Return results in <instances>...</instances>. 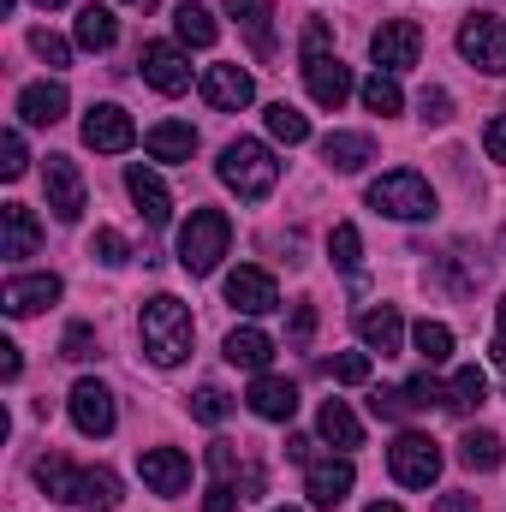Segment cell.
<instances>
[{"instance_id": "7a4b0ae2", "label": "cell", "mask_w": 506, "mask_h": 512, "mask_svg": "<svg viewBox=\"0 0 506 512\" xmlns=\"http://www.w3.org/2000/svg\"><path fill=\"white\" fill-rule=\"evenodd\" d=\"M221 179H227L245 203H262V197L274 191V179H280V161H274L268 143H256V137H233V143L221 149Z\"/></svg>"}, {"instance_id": "11a10c76", "label": "cell", "mask_w": 506, "mask_h": 512, "mask_svg": "<svg viewBox=\"0 0 506 512\" xmlns=\"http://www.w3.org/2000/svg\"><path fill=\"white\" fill-rule=\"evenodd\" d=\"M310 447H316V441H304V435H292V441H286V459H298V465H310V459H316Z\"/></svg>"}, {"instance_id": "3957f363", "label": "cell", "mask_w": 506, "mask_h": 512, "mask_svg": "<svg viewBox=\"0 0 506 512\" xmlns=\"http://www.w3.org/2000/svg\"><path fill=\"white\" fill-rule=\"evenodd\" d=\"M227 245H233V221H227L221 209H191V221H185V233H179V268L203 280V274L221 268Z\"/></svg>"}, {"instance_id": "681fc988", "label": "cell", "mask_w": 506, "mask_h": 512, "mask_svg": "<svg viewBox=\"0 0 506 512\" xmlns=\"http://www.w3.org/2000/svg\"><path fill=\"white\" fill-rule=\"evenodd\" d=\"M239 501H245V495H239L233 483H215V489H209V501H203V512H239Z\"/></svg>"}, {"instance_id": "db71d44e", "label": "cell", "mask_w": 506, "mask_h": 512, "mask_svg": "<svg viewBox=\"0 0 506 512\" xmlns=\"http://www.w3.org/2000/svg\"><path fill=\"white\" fill-rule=\"evenodd\" d=\"M435 512H477V501H471V495H459V489H453V495H441V501H435Z\"/></svg>"}, {"instance_id": "4dcf8cb0", "label": "cell", "mask_w": 506, "mask_h": 512, "mask_svg": "<svg viewBox=\"0 0 506 512\" xmlns=\"http://www.w3.org/2000/svg\"><path fill=\"white\" fill-rule=\"evenodd\" d=\"M36 483H42L54 501H66V507H72V495H78V465H72V459H60V453H42V459H36Z\"/></svg>"}, {"instance_id": "9f6ffc18", "label": "cell", "mask_w": 506, "mask_h": 512, "mask_svg": "<svg viewBox=\"0 0 506 512\" xmlns=\"http://www.w3.org/2000/svg\"><path fill=\"white\" fill-rule=\"evenodd\" d=\"M489 352H495V364L506 370V298H501V322H495V346Z\"/></svg>"}, {"instance_id": "9a60e30c", "label": "cell", "mask_w": 506, "mask_h": 512, "mask_svg": "<svg viewBox=\"0 0 506 512\" xmlns=\"http://www.w3.org/2000/svg\"><path fill=\"white\" fill-rule=\"evenodd\" d=\"M60 298V274H12L6 286H0V310L6 316H36V310H48Z\"/></svg>"}, {"instance_id": "ee69618b", "label": "cell", "mask_w": 506, "mask_h": 512, "mask_svg": "<svg viewBox=\"0 0 506 512\" xmlns=\"http://www.w3.org/2000/svg\"><path fill=\"white\" fill-rule=\"evenodd\" d=\"M417 114H423L429 126H447V120H453V96L435 84V90H423V96H417Z\"/></svg>"}, {"instance_id": "4316f807", "label": "cell", "mask_w": 506, "mask_h": 512, "mask_svg": "<svg viewBox=\"0 0 506 512\" xmlns=\"http://www.w3.org/2000/svg\"><path fill=\"white\" fill-rule=\"evenodd\" d=\"M316 429H322V441H334L340 453H346V447H364V423L352 417V405H346V399H328V405H322V417H316Z\"/></svg>"}, {"instance_id": "e0dca14e", "label": "cell", "mask_w": 506, "mask_h": 512, "mask_svg": "<svg viewBox=\"0 0 506 512\" xmlns=\"http://www.w3.org/2000/svg\"><path fill=\"white\" fill-rule=\"evenodd\" d=\"M137 471H143V483H149L155 495H185V489H191V459H185L179 447H149V453L137 459Z\"/></svg>"}, {"instance_id": "d6986e66", "label": "cell", "mask_w": 506, "mask_h": 512, "mask_svg": "<svg viewBox=\"0 0 506 512\" xmlns=\"http://www.w3.org/2000/svg\"><path fill=\"white\" fill-rule=\"evenodd\" d=\"M126 191H131V203H137V215H143L149 227H167V221H173V197H167V185H161L149 167H131Z\"/></svg>"}, {"instance_id": "60d3db41", "label": "cell", "mask_w": 506, "mask_h": 512, "mask_svg": "<svg viewBox=\"0 0 506 512\" xmlns=\"http://www.w3.org/2000/svg\"><path fill=\"white\" fill-rule=\"evenodd\" d=\"M328 376L346 387H364L370 382V352H340V358H328Z\"/></svg>"}, {"instance_id": "74e56055", "label": "cell", "mask_w": 506, "mask_h": 512, "mask_svg": "<svg viewBox=\"0 0 506 512\" xmlns=\"http://www.w3.org/2000/svg\"><path fill=\"white\" fill-rule=\"evenodd\" d=\"M227 411H233V393H227V387L203 382L197 393H191V417H197V423H221Z\"/></svg>"}, {"instance_id": "f6af8a7d", "label": "cell", "mask_w": 506, "mask_h": 512, "mask_svg": "<svg viewBox=\"0 0 506 512\" xmlns=\"http://www.w3.org/2000/svg\"><path fill=\"white\" fill-rule=\"evenodd\" d=\"M24 167H30L24 137H18V131H6V137H0V173H6V179H24Z\"/></svg>"}, {"instance_id": "c3c4849f", "label": "cell", "mask_w": 506, "mask_h": 512, "mask_svg": "<svg viewBox=\"0 0 506 512\" xmlns=\"http://www.w3.org/2000/svg\"><path fill=\"white\" fill-rule=\"evenodd\" d=\"M209 471H215V483H233V471H239L233 441H215V447H209Z\"/></svg>"}, {"instance_id": "2e32d148", "label": "cell", "mask_w": 506, "mask_h": 512, "mask_svg": "<svg viewBox=\"0 0 506 512\" xmlns=\"http://www.w3.org/2000/svg\"><path fill=\"white\" fill-rule=\"evenodd\" d=\"M72 423L84 429V435H114V423H120V411H114V393L102 382H78L72 387Z\"/></svg>"}, {"instance_id": "8fae6325", "label": "cell", "mask_w": 506, "mask_h": 512, "mask_svg": "<svg viewBox=\"0 0 506 512\" xmlns=\"http://www.w3.org/2000/svg\"><path fill=\"white\" fill-rule=\"evenodd\" d=\"M143 84H155L161 96H185L191 90V60L173 48V42H143Z\"/></svg>"}, {"instance_id": "d590c367", "label": "cell", "mask_w": 506, "mask_h": 512, "mask_svg": "<svg viewBox=\"0 0 506 512\" xmlns=\"http://www.w3.org/2000/svg\"><path fill=\"white\" fill-rule=\"evenodd\" d=\"M262 120H268V137H280V143H286V149H292V143H304V137H310V120H304V114H298V108H286V102H274V108H268V114H262Z\"/></svg>"}, {"instance_id": "6f0895ef", "label": "cell", "mask_w": 506, "mask_h": 512, "mask_svg": "<svg viewBox=\"0 0 506 512\" xmlns=\"http://www.w3.org/2000/svg\"><path fill=\"white\" fill-rule=\"evenodd\" d=\"M364 512H405V507H393V501H376V507H364Z\"/></svg>"}, {"instance_id": "277c9868", "label": "cell", "mask_w": 506, "mask_h": 512, "mask_svg": "<svg viewBox=\"0 0 506 512\" xmlns=\"http://www.w3.org/2000/svg\"><path fill=\"white\" fill-rule=\"evenodd\" d=\"M370 209L393 215V221H429L435 215V191H429L423 173L399 167V173H381L376 185H370Z\"/></svg>"}, {"instance_id": "ffe728a7", "label": "cell", "mask_w": 506, "mask_h": 512, "mask_svg": "<svg viewBox=\"0 0 506 512\" xmlns=\"http://www.w3.org/2000/svg\"><path fill=\"white\" fill-rule=\"evenodd\" d=\"M245 399H251V411L262 423H292V411H298V387L280 382V376H256Z\"/></svg>"}, {"instance_id": "6da1fadb", "label": "cell", "mask_w": 506, "mask_h": 512, "mask_svg": "<svg viewBox=\"0 0 506 512\" xmlns=\"http://www.w3.org/2000/svg\"><path fill=\"white\" fill-rule=\"evenodd\" d=\"M191 310L173 298V292H155L149 304H143V316H137V340H143V352H149V364H161V370H173V364H185L191 358Z\"/></svg>"}, {"instance_id": "680465c9", "label": "cell", "mask_w": 506, "mask_h": 512, "mask_svg": "<svg viewBox=\"0 0 506 512\" xmlns=\"http://www.w3.org/2000/svg\"><path fill=\"white\" fill-rule=\"evenodd\" d=\"M36 6H48V12H54V6H66V0H36Z\"/></svg>"}, {"instance_id": "7c38bea8", "label": "cell", "mask_w": 506, "mask_h": 512, "mask_svg": "<svg viewBox=\"0 0 506 512\" xmlns=\"http://www.w3.org/2000/svg\"><path fill=\"white\" fill-rule=\"evenodd\" d=\"M42 185H48V209H54V221H84V173H78L66 155H48Z\"/></svg>"}, {"instance_id": "603a6c76", "label": "cell", "mask_w": 506, "mask_h": 512, "mask_svg": "<svg viewBox=\"0 0 506 512\" xmlns=\"http://www.w3.org/2000/svg\"><path fill=\"white\" fill-rule=\"evenodd\" d=\"M322 161H328L334 173H358L364 161H376V143H370L364 131H328V137H322Z\"/></svg>"}, {"instance_id": "816d5d0a", "label": "cell", "mask_w": 506, "mask_h": 512, "mask_svg": "<svg viewBox=\"0 0 506 512\" xmlns=\"http://www.w3.org/2000/svg\"><path fill=\"white\" fill-rule=\"evenodd\" d=\"M310 334H316V310L298 304V310H292V346H310Z\"/></svg>"}, {"instance_id": "d4e9b609", "label": "cell", "mask_w": 506, "mask_h": 512, "mask_svg": "<svg viewBox=\"0 0 506 512\" xmlns=\"http://www.w3.org/2000/svg\"><path fill=\"white\" fill-rule=\"evenodd\" d=\"M72 507H78V512H114V507H120V477H114L108 465L78 471V495H72Z\"/></svg>"}, {"instance_id": "8d00e7d4", "label": "cell", "mask_w": 506, "mask_h": 512, "mask_svg": "<svg viewBox=\"0 0 506 512\" xmlns=\"http://www.w3.org/2000/svg\"><path fill=\"white\" fill-rule=\"evenodd\" d=\"M96 352H102V340H96L90 322H72V328L60 334V358H66V364H90Z\"/></svg>"}, {"instance_id": "d6a6232c", "label": "cell", "mask_w": 506, "mask_h": 512, "mask_svg": "<svg viewBox=\"0 0 506 512\" xmlns=\"http://www.w3.org/2000/svg\"><path fill=\"white\" fill-rule=\"evenodd\" d=\"M483 399H489V376H483L477 364H471V370H459V376L447 382V411H459V417H471Z\"/></svg>"}, {"instance_id": "7dc6e473", "label": "cell", "mask_w": 506, "mask_h": 512, "mask_svg": "<svg viewBox=\"0 0 506 512\" xmlns=\"http://www.w3.org/2000/svg\"><path fill=\"white\" fill-rule=\"evenodd\" d=\"M411 399H417V411H429V405H447V387L435 382V376H429V370H423V376H411Z\"/></svg>"}, {"instance_id": "44dd1931", "label": "cell", "mask_w": 506, "mask_h": 512, "mask_svg": "<svg viewBox=\"0 0 506 512\" xmlns=\"http://www.w3.org/2000/svg\"><path fill=\"white\" fill-rule=\"evenodd\" d=\"M18 120L24 126H60L66 120V84H24L18 90Z\"/></svg>"}, {"instance_id": "cb8c5ba5", "label": "cell", "mask_w": 506, "mask_h": 512, "mask_svg": "<svg viewBox=\"0 0 506 512\" xmlns=\"http://www.w3.org/2000/svg\"><path fill=\"white\" fill-rule=\"evenodd\" d=\"M358 340H364L370 352H381V358H393V352H399V340H405V322H399V310H393V304L364 310V316H358Z\"/></svg>"}, {"instance_id": "bcb514c9", "label": "cell", "mask_w": 506, "mask_h": 512, "mask_svg": "<svg viewBox=\"0 0 506 512\" xmlns=\"http://www.w3.org/2000/svg\"><path fill=\"white\" fill-rule=\"evenodd\" d=\"M298 54H334V30H328V18H310V24H304Z\"/></svg>"}, {"instance_id": "b9f144b4", "label": "cell", "mask_w": 506, "mask_h": 512, "mask_svg": "<svg viewBox=\"0 0 506 512\" xmlns=\"http://www.w3.org/2000/svg\"><path fill=\"white\" fill-rule=\"evenodd\" d=\"M90 256L96 262H108V268H120V262H131V245L114 233V227H96V239H90Z\"/></svg>"}, {"instance_id": "f907efd6", "label": "cell", "mask_w": 506, "mask_h": 512, "mask_svg": "<svg viewBox=\"0 0 506 512\" xmlns=\"http://www.w3.org/2000/svg\"><path fill=\"white\" fill-rule=\"evenodd\" d=\"M483 149H489V161H506V114H495V120H489V131H483Z\"/></svg>"}, {"instance_id": "9c48e42d", "label": "cell", "mask_w": 506, "mask_h": 512, "mask_svg": "<svg viewBox=\"0 0 506 512\" xmlns=\"http://www.w3.org/2000/svg\"><path fill=\"white\" fill-rule=\"evenodd\" d=\"M304 84H310V102L316 108H340L358 84H352V66L340 54H304Z\"/></svg>"}, {"instance_id": "ac0fdd59", "label": "cell", "mask_w": 506, "mask_h": 512, "mask_svg": "<svg viewBox=\"0 0 506 512\" xmlns=\"http://www.w3.org/2000/svg\"><path fill=\"white\" fill-rule=\"evenodd\" d=\"M227 12L239 18L256 60H274V0H227Z\"/></svg>"}, {"instance_id": "5b68a950", "label": "cell", "mask_w": 506, "mask_h": 512, "mask_svg": "<svg viewBox=\"0 0 506 512\" xmlns=\"http://www.w3.org/2000/svg\"><path fill=\"white\" fill-rule=\"evenodd\" d=\"M387 471H393V483H405V489H429V483L441 477V447H435L429 435L405 429V435L387 447Z\"/></svg>"}, {"instance_id": "8992f818", "label": "cell", "mask_w": 506, "mask_h": 512, "mask_svg": "<svg viewBox=\"0 0 506 512\" xmlns=\"http://www.w3.org/2000/svg\"><path fill=\"white\" fill-rule=\"evenodd\" d=\"M459 54H465L477 72L501 78L506 72V24L495 18V12H471V18L459 24Z\"/></svg>"}, {"instance_id": "91938a15", "label": "cell", "mask_w": 506, "mask_h": 512, "mask_svg": "<svg viewBox=\"0 0 506 512\" xmlns=\"http://www.w3.org/2000/svg\"><path fill=\"white\" fill-rule=\"evenodd\" d=\"M12 6H18V0H0V12H12Z\"/></svg>"}, {"instance_id": "f546056e", "label": "cell", "mask_w": 506, "mask_h": 512, "mask_svg": "<svg viewBox=\"0 0 506 512\" xmlns=\"http://www.w3.org/2000/svg\"><path fill=\"white\" fill-rule=\"evenodd\" d=\"M501 459H506V441L495 429H471L459 441V465H471V471H501Z\"/></svg>"}, {"instance_id": "4fadbf2b", "label": "cell", "mask_w": 506, "mask_h": 512, "mask_svg": "<svg viewBox=\"0 0 506 512\" xmlns=\"http://www.w3.org/2000/svg\"><path fill=\"white\" fill-rule=\"evenodd\" d=\"M227 304L245 310V316H268V310H280V286H274L268 268H233L227 274Z\"/></svg>"}, {"instance_id": "ba28073f", "label": "cell", "mask_w": 506, "mask_h": 512, "mask_svg": "<svg viewBox=\"0 0 506 512\" xmlns=\"http://www.w3.org/2000/svg\"><path fill=\"white\" fill-rule=\"evenodd\" d=\"M84 143H90L96 155H126L131 143H137V126H131V114L120 102H96V108L84 114Z\"/></svg>"}, {"instance_id": "ab89813d", "label": "cell", "mask_w": 506, "mask_h": 512, "mask_svg": "<svg viewBox=\"0 0 506 512\" xmlns=\"http://www.w3.org/2000/svg\"><path fill=\"white\" fill-rule=\"evenodd\" d=\"M370 411L387 417V423H399V417L417 411V399H411V387H376V393H370Z\"/></svg>"}, {"instance_id": "e575fe53", "label": "cell", "mask_w": 506, "mask_h": 512, "mask_svg": "<svg viewBox=\"0 0 506 512\" xmlns=\"http://www.w3.org/2000/svg\"><path fill=\"white\" fill-rule=\"evenodd\" d=\"M411 340H417L423 364H447V358H453V328H447V322H429V316H423V322L411 328Z\"/></svg>"}, {"instance_id": "30bf717a", "label": "cell", "mask_w": 506, "mask_h": 512, "mask_svg": "<svg viewBox=\"0 0 506 512\" xmlns=\"http://www.w3.org/2000/svg\"><path fill=\"white\" fill-rule=\"evenodd\" d=\"M352 483H358L352 459H310L304 465V495H310V507H322V512L340 507L352 495Z\"/></svg>"}, {"instance_id": "1f68e13d", "label": "cell", "mask_w": 506, "mask_h": 512, "mask_svg": "<svg viewBox=\"0 0 506 512\" xmlns=\"http://www.w3.org/2000/svg\"><path fill=\"white\" fill-rule=\"evenodd\" d=\"M78 42L96 48V54L114 48V42H120V18H114L108 6H84V12H78Z\"/></svg>"}, {"instance_id": "484cf974", "label": "cell", "mask_w": 506, "mask_h": 512, "mask_svg": "<svg viewBox=\"0 0 506 512\" xmlns=\"http://www.w3.org/2000/svg\"><path fill=\"white\" fill-rule=\"evenodd\" d=\"M173 30H179V42H191V48H215V36H221L215 12H209L203 0H179V12H173Z\"/></svg>"}, {"instance_id": "94428289", "label": "cell", "mask_w": 506, "mask_h": 512, "mask_svg": "<svg viewBox=\"0 0 506 512\" xmlns=\"http://www.w3.org/2000/svg\"><path fill=\"white\" fill-rule=\"evenodd\" d=\"M126 6H155V0H126Z\"/></svg>"}, {"instance_id": "6125c7cd", "label": "cell", "mask_w": 506, "mask_h": 512, "mask_svg": "<svg viewBox=\"0 0 506 512\" xmlns=\"http://www.w3.org/2000/svg\"><path fill=\"white\" fill-rule=\"evenodd\" d=\"M280 512H298V507H280Z\"/></svg>"}, {"instance_id": "f5cc1de1", "label": "cell", "mask_w": 506, "mask_h": 512, "mask_svg": "<svg viewBox=\"0 0 506 512\" xmlns=\"http://www.w3.org/2000/svg\"><path fill=\"white\" fill-rule=\"evenodd\" d=\"M0 376H6V382H18V376H24V358H18V346H12V340L0 346Z\"/></svg>"}, {"instance_id": "5bb4252c", "label": "cell", "mask_w": 506, "mask_h": 512, "mask_svg": "<svg viewBox=\"0 0 506 512\" xmlns=\"http://www.w3.org/2000/svg\"><path fill=\"white\" fill-rule=\"evenodd\" d=\"M203 102L221 108V114H239L256 102V84L245 66H203Z\"/></svg>"}, {"instance_id": "52a82bcc", "label": "cell", "mask_w": 506, "mask_h": 512, "mask_svg": "<svg viewBox=\"0 0 506 512\" xmlns=\"http://www.w3.org/2000/svg\"><path fill=\"white\" fill-rule=\"evenodd\" d=\"M370 54H376V72H411L417 60H423V30H417V18H387L376 36H370Z\"/></svg>"}, {"instance_id": "7402d4cb", "label": "cell", "mask_w": 506, "mask_h": 512, "mask_svg": "<svg viewBox=\"0 0 506 512\" xmlns=\"http://www.w3.org/2000/svg\"><path fill=\"white\" fill-rule=\"evenodd\" d=\"M36 245H42V227H36V215L24 209V203H6L0 209V256H36Z\"/></svg>"}, {"instance_id": "7bdbcfd3", "label": "cell", "mask_w": 506, "mask_h": 512, "mask_svg": "<svg viewBox=\"0 0 506 512\" xmlns=\"http://www.w3.org/2000/svg\"><path fill=\"white\" fill-rule=\"evenodd\" d=\"M30 48H36L48 66H72V42H66V36H54V30H30Z\"/></svg>"}, {"instance_id": "836d02e7", "label": "cell", "mask_w": 506, "mask_h": 512, "mask_svg": "<svg viewBox=\"0 0 506 512\" xmlns=\"http://www.w3.org/2000/svg\"><path fill=\"white\" fill-rule=\"evenodd\" d=\"M358 96H364V108H370V114H381V120L405 108V96H399V78H393V72H370V78L358 84Z\"/></svg>"}, {"instance_id": "f35d334b", "label": "cell", "mask_w": 506, "mask_h": 512, "mask_svg": "<svg viewBox=\"0 0 506 512\" xmlns=\"http://www.w3.org/2000/svg\"><path fill=\"white\" fill-rule=\"evenodd\" d=\"M328 256H334L346 274H358V262H364V239H358V227H352V221H340V227H334V239H328Z\"/></svg>"}, {"instance_id": "83f0119b", "label": "cell", "mask_w": 506, "mask_h": 512, "mask_svg": "<svg viewBox=\"0 0 506 512\" xmlns=\"http://www.w3.org/2000/svg\"><path fill=\"white\" fill-rule=\"evenodd\" d=\"M143 149H149L155 161H191V149H197V131L179 126V120H161V126H149Z\"/></svg>"}, {"instance_id": "f1b7e54d", "label": "cell", "mask_w": 506, "mask_h": 512, "mask_svg": "<svg viewBox=\"0 0 506 512\" xmlns=\"http://www.w3.org/2000/svg\"><path fill=\"white\" fill-rule=\"evenodd\" d=\"M268 358H274V340L262 334V328H233L227 334V364H239V370H268Z\"/></svg>"}]
</instances>
